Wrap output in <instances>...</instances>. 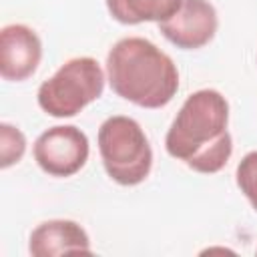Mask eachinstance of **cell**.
Returning <instances> with one entry per match:
<instances>
[{
    "instance_id": "8",
    "label": "cell",
    "mask_w": 257,
    "mask_h": 257,
    "mask_svg": "<svg viewBox=\"0 0 257 257\" xmlns=\"http://www.w3.org/2000/svg\"><path fill=\"white\" fill-rule=\"evenodd\" d=\"M28 251L34 257H56L68 253H92L88 233L70 219H50L40 223L28 239Z\"/></svg>"
},
{
    "instance_id": "5",
    "label": "cell",
    "mask_w": 257,
    "mask_h": 257,
    "mask_svg": "<svg viewBox=\"0 0 257 257\" xmlns=\"http://www.w3.org/2000/svg\"><path fill=\"white\" fill-rule=\"evenodd\" d=\"M88 137L74 124L46 128L32 147L34 161L50 177H72L88 161Z\"/></svg>"
},
{
    "instance_id": "9",
    "label": "cell",
    "mask_w": 257,
    "mask_h": 257,
    "mask_svg": "<svg viewBox=\"0 0 257 257\" xmlns=\"http://www.w3.org/2000/svg\"><path fill=\"white\" fill-rule=\"evenodd\" d=\"M183 0H106V10L120 24L163 22L171 18Z\"/></svg>"
},
{
    "instance_id": "10",
    "label": "cell",
    "mask_w": 257,
    "mask_h": 257,
    "mask_svg": "<svg viewBox=\"0 0 257 257\" xmlns=\"http://www.w3.org/2000/svg\"><path fill=\"white\" fill-rule=\"evenodd\" d=\"M24 153H26L24 133L10 122H2L0 124V167L8 169L16 165L24 157Z\"/></svg>"
},
{
    "instance_id": "11",
    "label": "cell",
    "mask_w": 257,
    "mask_h": 257,
    "mask_svg": "<svg viewBox=\"0 0 257 257\" xmlns=\"http://www.w3.org/2000/svg\"><path fill=\"white\" fill-rule=\"evenodd\" d=\"M235 181L241 193L247 197L251 207L257 211V151L247 153L235 171Z\"/></svg>"
},
{
    "instance_id": "2",
    "label": "cell",
    "mask_w": 257,
    "mask_h": 257,
    "mask_svg": "<svg viewBox=\"0 0 257 257\" xmlns=\"http://www.w3.org/2000/svg\"><path fill=\"white\" fill-rule=\"evenodd\" d=\"M106 78L120 98L143 108H161L179 90L173 58L141 36H126L112 44L106 54Z\"/></svg>"
},
{
    "instance_id": "4",
    "label": "cell",
    "mask_w": 257,
    "mask_h": 257,
    "mask_svg": "<svg viewBox=\"0 0 257 257\" xmlns=\"http://www.w3.org/2000/svg\"><path fill=\"white\" fill-rule=\"evenodd\" d=\"M104 80V70L96 58L74 56L38 86V106L54 118L74 116L100 98Z\"/></svg>"
},
{
    "instance_id": "7",
    "label": "cell",
    "mask_w": 257,
    "mask_h": 257,
    "mask_svg": "<svg viewBox=\"0 0 257 257\" xmlns=\"http://www.w3.org/2000/svg\"><path fill=\"white\" fill-rule=\"evenodd\" d=\"M42 58V42L26 24H8L0 32V74L20 82L32 76Z\"/></svg>"
},
{
    "instance_id": "1",
    "label": "cell",
    "mask_w": 257,
    "mask_h": 257,
    "mask_svg": "<svg viewBox=\"0 0 257 257\" xmlns=\"http://www.w3.org/2000/svg\"><path fill=\"white\" fill-rule=\"evenodd\" d=\"M165 149L197 173H219L233 153L227 98L215 88L189 94L167 131Z\"/></svg>"
},
{
    "instance_id": "6",
    "label": "cell",
    "mask_w": 257,
    "mask_h": 257,
    "mask_svg": "<svg viewBox=\"0 0 257 257\" xmlns=\"http://www.w3.org/2000/svg\"><path fill=\"white\" fill-rule=\"evenodd\" d=\"M217 26V10L209 0H183L171 18L159 22L161 34L183 50H197L209 44Z\"/></svg>"
},
{
    "instance_id": "3",
    "label": "cell",
    "mask_w": 257,
    "mask_h": 257,
    "mask_svg": "<svg viewBox=\"0 0 257 257\" xmlns=\"http://www.w3.org/2000/svg\"><path fill=\"white\" fill-rule=\"evenodd\" d=\"M98 153L106 175L124 187L143 183L153 169V149L143 126L124 114L108 116L98 128Z\"/></svg>"
}]
</instances>
